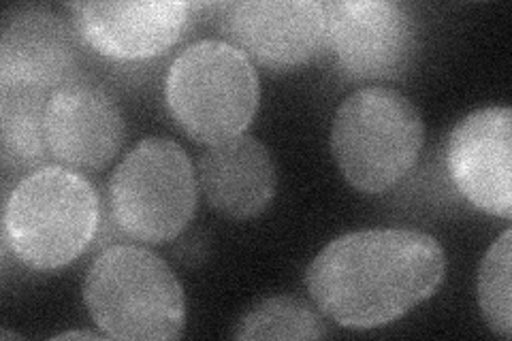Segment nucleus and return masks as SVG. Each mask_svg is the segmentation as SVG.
<instances>
[{"label": "nucleus", "mask_w": 512, "mask_h": 341, "mask_svg": "<svg viewBox=\"0 0 512 341\" xmlns=\"http://www.w3.org/2000/svg\"><path fill=\"white\" fill-rule=\"evenodd\" d=\"M446 254L421 231L374 229L333 239L308 267L318 310L344 329L387 327L429 299L444 280Z\"/></svg>", "instance_id": "nucleus-1"}, {"label": "nucleus", "mask_w": 512, "mask_h": 341, "mask_svg": "<svg viewBox=\"0 0 512 341\" xmlns=\"http://www.w3.org/2000/svg\"><path fill=\"white\" fill-rule=\"evenodd\" d=\"M99 194L84 175L62 165L28 173L5 203L3 239L20 263L54 271L73 263L99 231Z\"/></svg>", "instance_id": "nucleus-2"}, {"label": "nucleus", "mask_w": 512, "mask_h": 341, "mask_svg": "<svg viewBox=\"0 0 512 341\" xmlns=\"http://www.w3.org/2000/svg\"><path fill=\"white\" fill-rule=\"evenodd\" d=\"M84 301L109 339L169 341L184 335L182 284L163 258L146 248L114 246L96 256Z\"/></svg>", "instance_id": "nucleus-3"}, {"label": "nucleus", "mask_w": 512, "mask_h": 341, "mask_svg": "<svg viewBox=\"0 0 512 341\" xmlns=\"http://www.w3.org/2000/svg\"><path fill=\"white\" fill-rule=\"evenodd\" d=\"M165 101L182 131L212 148L246 133L261 101L259 75L229 41H197L171 62Z\"/></svg>", "instance_id": "nucleus-4"}, {"label": "nucleus", "mask_w": 512, "mask_h": 341, "mask_svg": "<svg viewBox=\"0 0 512 341\" xmlns=\"http://www.w3.org/2000/svg\"><path fill=\"white\" fill-rule=\"evenodd\" d=\"M425 139L419 109L393 88H363L338 107L331 152L348 180L367 194L397 186L414 169Z\"/></svg>", "instance_id": "nucleus-5"}, {"label": "nucleus", "mask_w": 512, "mask_h": 341, "mask_svg": "<svg viewBox=\"0 0 512 341\" xmlns=\"http://www.w3.org/2000/svg\"><path fill=\"white\" fill-rule=\"evenodd\" d=\"M197 188L182 145L163 137L143 139L109 177L111 218L137 241H171L195 216Z\"/></svg>", "instance_id": "nucleus-6"}, {"label": "nucleus", "mask_w": 512, "mask_h": 341, "mask_svg": "<svg viewBox=\"0 0 512 341\" xmlns=\"http://www.w3.org/2000/svg\"><path fill=\"white\" fill-rule=\"evenodd\" d=\"M327 47L352 81L393 79L408 71L416 54V22L393 0L325 3Z\"/></svg>", "instance_id": "nucleus-7"}, {"label": "nucleus", "mask_w": 512, "mask_h": 341, "mask_svg": "<svg viewBox=\"0 0 512 341\" xmlns=\"http://www.w3.org/2000/svg\"><path fill=\"white\" fill-rule=\"evenodd\" d=\"M220 20L231 45L276 71L306 64L327 47L325 3L318 0L231 3L222 5Z\"/></svg>", "instance_id": "nucleus-8"}, {"label": "nucleus", "mask_w": 512, "mask_h": 341, "mask_svg": "<svg viewBox=\"0 0 512 341\" xmlns=\"http://www.w3.org/2000/svg\"><path fill=\"white\" fill-rule=\"evenodd\" d=\"M512 111L476 109L459 120L446 143V169L474 207L512 218Z\"/></svg>", "instance_id": "nucleus-9"}, {"label": "nucleus", "mask_w": 512, "mask_h": 341, "mask_svg": "<svg viewBox=\"0 0 512 341\" xmlns=\"http://www.w3.org/2000/svg\"><path fill=\"white\" fill-rule=\"evenodd\" d=\"M45 139L62 167L101 171L124 145L126 124L118 103L103 88L73 79L47 99Z\"/></svg>", "instance_id": "nucleus-10"}, {"label": "nucleus", "mask_w": 512, "mask_h": 341, "mask_svg": "<svg viewBox=\"0 0 512 341\" xmlns=\"http://www.w3.org/2000/svg\"><path fill=\"white\" fill-rule=\"evenodd\" d=\"M73 22L94 52L116 60L165 54L180 41L188 3H73Z\"/></svg>", "instance_id": "nucleus-11"}, {"label": "nucleus", "mask_w": 512, "mask_h": 341, "mask_svg": "<svg viewBox=\"0 0 512 341\" xmlns=\"http://www.w3.org/2000/svg\"><path fill=\"white\" fill-rule=\"evenodd\" d=\"M77 47L69 24L56 13L22 9L5 22L0 37V88L52 94L73 81Z\"/></svg>", "instance_id": "nucleus-12"}, {"label": "nucleus", "mask_w": 512, "mask_h": 341, "mask_svg": "<svg viewBox=\"0 0 512 341\" xmlns=\"http://www.w3.org/2000/svg\"><path fill=\"white\" fill-rule=\"evenodd\" d=\"M199 188L218 214L259 216L276 194V167L265 145L250 135L212 145L199 158Z\"/></svg>", "instance_id": "nucleus-13"}, {"label": "nucleus", "mask_w": 512, "mask_h": 341, "mask_svg": "<svg viewBox=\"0 0 512 341\" xmlns=\"http://www.w3.org/2000/svg\"><path fill=\"white\" fill-rule=\"evenodd\" d=\"M50 94L24 88H0V141L3 165L37 171L52 158L45 139V107Z\"/></svg>", "instance_id": "nucleus-14"}, {"label": "nucleus", "mask_w": 512, "mask_h": 341, "mask_svg": "<svg viewBox=\"0 0 512 341\" xmlns=\"http://www.w3.org/2000/svg\"><path fill=\"white\" fill-rule=\"evenodd\" d=\"M327 329L312 307L299 297H271L239 318L235 339H323Z\"/></svg>", "instance_id": "nucleus-15"}, {"label": "nucleus", "mask_w": 512, "mask_h": 341, "mask_svg": "<svg viewBox=\"0 0 512 341\" xmlns=\"http://www.w3.org/2000/svg\"><path fill=\"white\" fill-rule=\"evenodd\" d=\"M512 231L506 229L485 254L478 271V303L491 331L512 337Z\"/></svg>", "instance_id": "nucleus-16"}, {"label": "nucleus", "mask_w": 512, "mask_h": 341, "mask_svg": "<svg viewBox=\"0 0 512 341\" xmlns=\"http://www.w3.org/2000/svg\"><path fill=\"white\" fill-rule=\"evenodd\" d=\"M56 339H99V335H94L90 331H69L58 335Z\"/></svg>", "instance_id": "nucleus-17"}]
</instances>
